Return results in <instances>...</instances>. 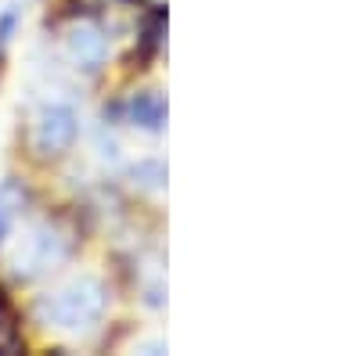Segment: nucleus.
Masks as SVG:
<instances>
[{
	"instance_id": "1",
	"label": "nucleus",
	"mask_w": 360,
	"mask_h": 356,
	"mask_svg": "<svg viewBox=\"0 0 360 356\" xmlns=\"http://www.w3.org/2000/svg\"><path fill=\"white\" fill-rule=\"evenodd\" d=\"M108 291L98 277H76L72 284L58 288L54 295L37 303V313L47 328L69 331V335H86L98 328V320L105 317Z\"/></svg>"
},
{
	"instance_id": "2",
	"label": "nucleus",
	"mask_w": 360,
	"mask_h": 356,
	"mask_svg": "<svg viewBox=\"0 0 360 356\" xmlns=\"http://www.w3.org/2000/svg\"><path fill=\"white\" fill-rule=\"evenodd\" d=\"M69 252H72V237H69L62 227L37 223V227L18 242V249L11 252V270H15V277H22V281H37V277L51 274L58 263H65Z\"/></svg>"
},
{
	"instance_id": "3",
	"label": "nucleus",
	"mask_w": 360,
	"mask_h": 356,
	"mask_svg": "<svg viewBox=\"0 0 360 356\" xmlns=\"http://www.w3.org/2000/svg\"><path fill=\"white\" fill-rule=\"evenodd\" d=\"M79 133V119L69 105H47L37 119V130H33V144L40 155H65L69 147L76 144Z\"/></svg>"
},
{
	"instance_id": "4",
	"label": "nucleus",
	"mask_w": 360,
	"mask_h": 356,
	"mask_svg": "<svg viewBox=\"0 0 360 356\" xmlns=\"http://www.w3.org/2000/svg\"><path fill=\"white\" fill-rule=\"evenodd\" d=\"M69 51H72V58L83 69H98V65H105L108 44H105V37L98 33L94 25H79V29H72V37H69Z\"/></svg>"
},
{
	"instance_id": "5",
	"label": "nucleus",
	"mask_w": 360,
	"mask_h": 356,
	"mask_svg": "<svg viewBox=\"0 0 360 356\" xmlns=\"http://www.w3.org/2000/svg\"><path fill=\"white\" fill-rule=\"evenodd\" d=\"M29 202V191L22 180H15V176H8L4 184H0V245H4V237L15 230V220L22 216Z\"/></svg>"
},
{
	"instance_id": "6",
	"label": "nucleus",
	"mask_w": 360,
	"mask_h": 356,
	"mask_svg": "<svg viewBox=\"0 0 360 356\" xmlns=\"http://www.w3.org/2000/svg\"><path fill=\"white\" fill-rule=\"evenodd\" d=\"M130 119H134V126L141 130H162L166 123V98L159 91H141L134 101H130Z\"/></svg>"
},
{
	"instance_id": "7",
	"label": "nucleus",
	"mask_w": 360,
	"mask_h": 356,
	"mask_svg": "<svg viewBox=\"0 0 360 356\" xmlns=\"http://www.w3.org/2000/svg\"><path fill=\"white\" fill-rule=\"evenodd\" d=\"M134 176H137L144 187H162V180H166V166H162L159 159H148V162L134 166Z\"/></svg>"
},
{
	"instance_id": "8",
	"label": "nucleus",
	"mask_w": 360,
	"mask_h": 356,
	"mask_svg": "<svg viewBox=\"0 0 360 356\" xmlns=\"http://www.w3.org/2000/svg\"><path fill=\"white\" fill-rule=\"evenodd\" d=\"M79 4V11H105V8H112L115 0H76Z\"/></svg>"
}]
</instances>
